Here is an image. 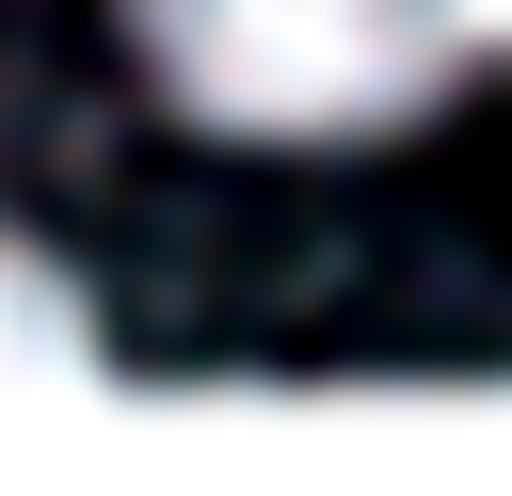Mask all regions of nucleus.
Masks as SVG:
<instances>
[{
	"label": "nucleus",
	"mask_w": 512,
	"mask_h": 496,
	"mask_svg": "<svg viewBox=\"0 0 512 496\" xmlns=\"http://www.w3.org/2000/svg\"><path fill=\"white\" fill-rule=\"evenodd\" d=\"M144 80L224 144H368L416 96H448L480 0H128Z\"/></svg>",
	"instance_id": "1"
},
{
	"label": "nucleus",
	"mask_w": 512,
	"mask_h": 496,
	"mask_svg": "<svg viewBox=\"0 0 512 496\" xmlns=\"http://www.w3.org/2000/svg\"><path fill=\"white\" fill-rule=\"evenodd\" d=\"M80 368H96L80 288H64L48 256H16V240H0V384H80Z\"/></svg>",
	"instance_id": "2"
},
{
	"label": "nucleus",
	"mask_w": 512,
	"mask_h": 496,
	"mask_svg": "<svg viewBox=\"0 0 512 496\" xmlns=\"http://www.w3.org/2000/svg\"><path fill=\"white\" fill-rule=\"evenodd\" d=\"M480 32H496V48H512V0H480Z\"/></svg>",
	"instance_id": "3"
}]
</instances>
